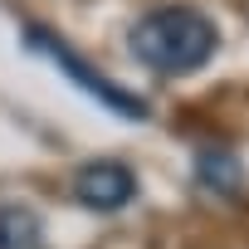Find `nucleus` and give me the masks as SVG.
<instances>
[{"label":"nucleus","instance_id":"nucleus-1","mask_svg":"<svg viewBox=\"0 0 249 249\" xmlns=\"http://www.w3.org/2000/svg\"><path fill=\"white\" fill-rule=\"evenodd\" d=\"M127 49L142 69H152L161 78H186L215 59L220 30L196 5H157L127 30Z\"/></svg>","mask_w":249,"mask_h":249},{"label":"nucleus","instance_id":"nucleus-3","mask_svg":"<svg viewBox=\"0 0 249 249\" xmlns=\"http://www.w3.org/2000/svg\"><path fill=\"white\" fill-rule=\"evenodd\" d=\"M73 200L93 215H117L137 200V171L127 161H112V157L83 161L73 171Z\"/></svg>","mask_w":249,"mask_h":249},{"label":"nucleus","instance_id":"nucleus-5","mask_svg":"<svg viewBox=\"0 0 249 249\" xmlns=\"http://www.w3.org/2000/svg\"><path fill=\"white\" fill-rule=\"evenodd\" d=\"M0 249H49L44 215L25 200H5L0 205Z\"/></svg>","mask_w":249,"mask_h":249},{"label":"nucleus","instance_id":"nucleus-4","mask_svg":"<svg viewBox=\"0 0 249 249\" xmlns=\"http://www.w3.org/2000/svg\"><path fill=\"white\" fill-rule=\"evenodd\" d=\"M191 171H196V181L205 191H215L225 200H244L249 196V171H244V161L230 147H200L196 161H191Z\"/></svg>","mask_w":249,"mask_h":249},{"label":"nucleus","instance_id":"nucleus-2","mask_svg":"<svg viewBox=\"0 0 249 249\" xmlns=\"http://www.w3.org/2000/svg\"><path fill=\"white\" fill-rule=\"evenodd\" d=\"M25 49L30 54H44L69 83H78L98 107H107V112H117V117H127V122H147L152 112H147V98L142 93H132V88H122V83H112V78H103L88 59H78L49 25H25Z\"/></svg>","mask_w":249,"mask_h":249}]
</instances>
